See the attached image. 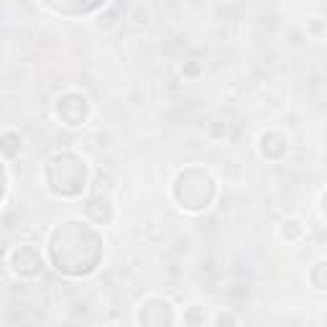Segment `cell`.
I'll list each match as a JSON object with an SVG mask.
<instances>
[{"label": "cell", "instance_id": "6da1fadb", "mask_svg": "<svg viewBox=\"0 0 327 327\" xmlns=\"http://www.w3.org/2000/svg\"><path fill=\"white\" fill-rule=\"evenodd\" d=\"M210 322H212V325H222V322H233V325H238L240 320H238V317H233V314H225V312H220V314L210 317Z\"/></svg>", "mask_w": 327, "mask_h": 327}]
</instances>
